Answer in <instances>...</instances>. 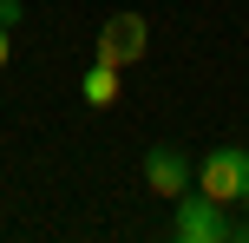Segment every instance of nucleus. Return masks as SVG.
I'll return each mask as SVG.
<instances>
[{
  "label": "nucleus",
  "mask_w": 249,
  "mask_h": 243,
  "mask_svg": "<svg viewBox=\"0 0 249 243\" xmlns=\"http://www.w3.org/2000/svg\"><path fill=\"white\" fill-rule=\"evenodd\" d=\"M20 13H26L20 0H0V26H7V33H13V26H20Z\"/></svg>",
  "instance_id": "obj_6"
},
{
  "label": "nucleus",
  "mask_w": 249,
  "mask_h": 243,
  "mask_svg": "<svg viewBox=\"0 0 249 243\" xmlns=\"http://www.w3.org/2000/svg\"><path fill=\"white\" fill-rule=\"evenodd\" d=\"M79 92H86L92 112H112V105H118V66L92 59V66H86V79H79Z\"/></svg>",
  "instance_id": "obj_5"
},
{
  "label": "nucleus",
  "mask_w": 249,
  "mask_h": 243,
  "mask_svg": "<svg viewBox=\"0 0 249 243\" xmlns=\"http://www.w3.org/2000/svg\"><path fill=\"white\" fill-rule=\"evenodd\" d=\"M243 210H249V204H243ZM243 237H249V217H243Z\"/></svg>",
  "instance_id": "obj_8"
},
{
  "label": "nucleus",
  "mask_w": 249,
  "mask_h": 243,
  "mask_svg": "<svg viewBox=\"0 0 249 243\" xmlns=\"http://www.w3.org/2000/svg\"><path fill=\"white\" fill-rule=\"evenodd\" d=\"M144 39H151V26H144V13H112L105 20V33H99V46H92V59H105V66H138L144 59Z\"/></svg>",
  "instance_id": "obj_3"
},
{
  "label": "nucleus",
  "mask_w": 249,
  "mask_h": 243,
  "mask_svg": "<svg viewBox=\"0 0 249 243\" xmlns=\"http://www.w3.org/2000/svg\"><path fill=\"white\" fill-rule=\"evenodd\" d=\"M7 59H13V39H7V26H0V73H7Z\"/></svg>",
  "instance_id": "obj_7"
},
{
  "label": "nucleus",
  "mask_w": 249,
  "mask_h": 243,
  "mask_svg": "<svg viewBox=\"0 0 249 243\" xmlns=\"http://www.w3.org/2000/svg\"><path fill=\"white\" fill-rule=\"evenodd\" d=\"M171 237L177 243H230V237H243V224H230V210L216 204V197H177V224H171Z\"/></svg>",
  "instance_id": "obj_2"
},
{
  "label": "nucleus",
  "mask_w": 249,
  "mask_h": 243,
  "mask_svg": "<svg viewBox=\"0 0 249 243\" xmlns=\"http://www.w3.org/2000/svg\"><path fill=\"white\" fill-rule=\"evenodd\" d=\"M144 184L177 204L184 191H197V171H190V158L177 151V145H151V151H144Z\"/></svg>",
  "instance_id": "obj_4"
},
{
  "label": "nucleus",
  "mask_w": 249,
  "mask_h": 243,
  "mask_svg": "<svg viewBox=\"0 0 249 243\" xmlns=\"http://www.w3.org/2000/svg\"><path fill=\"white\" fill-rule=\"evenodd\" d=\"M197 191L203 197H216V204H249V151L243 145H216L210 158L197 165Z\"/></svg>",
  "instance_id": "obj_1"
}]
</instances>
